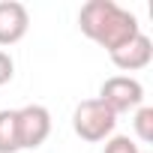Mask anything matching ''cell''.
Masks as SVG:
<instances>
[{
	"mask_svg": "<svg viewBox=\"0 0 153 153\" xmlns=\"http://www.w3.org/2000/svg\"><path fill=\"white\" fill-rule=\"evenodd\" d=\"M78 27L87 39L102 45L108 54L141 33L138 18L129 9L117 6L114 0H87L78 12Z\"/></svg>",
	"mask_w": 153,
	"mask_h": 153,
	"instance_id": "6da1fadb",
	"label": "cell"
},
{
	"mask_svg": "<svg viewBox=\"0 0 153 153\" xmlns=\"http://www.w3.org/2000/svg\"><path fill=\"white\" fill-rule=\"evenodd\" d=\"M114 126H117V114L111 111V108H105L99 99H84V102H78V108H75V114H72V129H75V135L78 138H84V141H105L111 132H114Z\"/></svg>",
	"mask_w": 153,
	"mask_h": 153,
	"instance_id": "7a4b0ae2",
	"label": "cell"
},
{
	"mask_svg": "<svg viewBox=\"0 0 153 153\" xmlns=\"http://www.w3.org/2000/svg\"><path fill=\"white\" fill-rule=\"evenodd\" d=\"M96 99H99L105 108H111L114 114H123V111L141 108V102H144V87H141L138 78H132V75H111V78L102 81Z\"/></svg>",
	"mask_w": 153,
	"mask_h": 153,
	"instance_id": "3957f363",
	"label": "cell"
},
{
	"mask_svg": "<svg viewBox=\"0 0 153 153\" xmlns=\"http://www.w3.org/2000/svg\"><path fill=\"white\" fill-rule=\"evenodd\" d=\"M18 120V144L21 150H36L51 135V114L45 105H24L15 111Z\"/></svg>",
	"mask_w": 153,
	"mask_h": 153,
	"instance_id": "277c9868",
	"label": "cell"
},
{
	"mask_svg": "<svg viewBox=\"0 0 153 153\" xmlns=\"http://www.w3.org/2000/svg\"><path fill=\"white\" fill-rule=\"evenodd\" d=\"M30 30V12L18 0H0V45H15Z\"/></svg>",
	"mask_w": 153,
	"mask_h": 153,
	"instance_id": "5b68a950",
	"label": "cell"
},
{
	"mask_svg": "<svg viewBox=\"0 0 153 153\" xmlns=\"http://www.w3.org/2000/svg\"><path fill=\"white\" fill-rule=\"evenodd\" d=\"M150 60H153V42L147 33H138L135 39H129L126 45L111 51V63L120 72H138V69L150 66Z\"/></svg>",
	"mask_w": 153,
	"mask_h": 153,
	"instance_id": "8992f818",
	"label": "cell"
},
{
	"mask_svg": "<svg viewBox=\"0 0 153 153\" xmlns=\"http://www.w3.org/2000/svg\"><path fill=\"white\" fill-rule=\"evenodd\" d=\"M18 120L15 111H0V153H18Z\"/></svg>",
	"mask_w": 153,
	"mask_h": 153,
	"instance_id": "52a82bcc",
	"label": "cell"
},
{
	"mask_svg": "<svg viewBox=\"0 0 153 153\" xmlns=\"http://www.w3.org/2000/svg\"><path fill=\"white\" fill-rule=\"evenodd\" d=\"M135 132L144 144L153 141V108H147V105L135 108Z\"/></svg>",
	"mask_w": 153,
	"mask_h": 153,
	"instance_id": "ba28073f",
	"label": "cell"
},
{
	"mask_svg": "<svg viewBox=\"0 0 153 153\" xmlns=\"http://www.w3.org/2000/svg\"><path fill=\"white\" fill-rule=\"evenodd\" d=\"M102 153H144L129 135H111L108 141H105V150Z\"/></svg>",
	"mask_w": 153,
	"mask_h": 153,
	"instance_id": "9c48e42d",
	"label": "cell"
},
{
	"mask_svg": "<svg viewBox=\"0 0 153 153\" xmlns=\"http://www.w3.org/2000/svg\"><path fill=\"white\" fill-rule=\"evenodd\" d=\"M12 75H15V63H12V57L0 48V84H6V81H12Z\"/></svg>",
	"mask_w": 153,
	"mask_h": 153,
	"instance_id": "30bf717a",
	"label": "cell"
}]
</instances>
